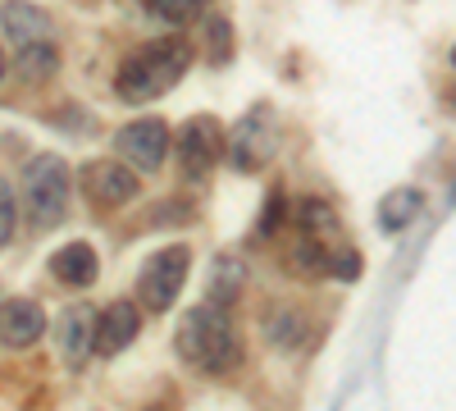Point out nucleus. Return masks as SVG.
Returning a JSON list of instances; mask_svg holds the SVG:
<instances>
[{
    "instance_id": "f257e3e1",
    "label": "nucleus",
    "mask_w": 456,
    "mask_h": 411,
    "mask_svg": "<svg viewBox=\"0 0 456 411\" xmlns=\"http://www.w3.org/2000/svg\"><path fill=\"white\" fill-rule=\"evenodd\" d=\"M178 357L192 366V370H206V375H224L233 370L242 348H238V329L228 320V307H192L178 325Z\"/></svg>"
},
{
    "instance_id": "f03ea898",
    "label": "nucleus",
    "mask_w": 456,
    "mask_h": 411,
    "mask_svg": "<svg viewBox=\"0 0 456 411\" xmlns=\"http://www.w3.org/2000/svg\"><path fill=\"white\" fill-rule=\"evenodd\" d=\"M187 64H192V51H187V42H156V46H142L133 51L124 64H119V78H114V87H119V96L128 105H146V101H156L165 96L183 73Z\"/></svg>"
},
{
    "instance_id": "7ed1b4c3",
    "label": "nucleus",
    "mask_w": 456,
    "mask_h": 411,
    "mask_svg": "<svg viewBox=\"0 0 456 411\" xmlns=\"http://www.w3.org/2000/svg\"><path fill=\"white\" fill-rule=\"evenodd\" d=\"M69 193H73V174L60 156H37L23 165V206H28V219L37 229H55L64 224V210H69Z\"/></svg>"
},
{
    "instance_id": "20e7f679",
    "label": "nucleus",
    "mask_w": 456,
    "mask_h": 411,
    "mask_svg": "<svg viewBox=\"0 0 456 411\" xmlns=\"http://www.w3.org/2000/svg\"><path fill=\"white\" fill-rule=\"evenodd\" d=\"M187 270H192V251H187L183 242H178V247H160L156 256H146V266H142V275H137V302H142L151 316L169 311L174 297L183 292Z\"/></svg>"
},
{
    "instance_id": "39448f33",
    "label": "nucleus",
    "mask_w": 456,
    "mask_h": 411,
    "mask_svg": "<svg viewBox=\"0 0 456 411\" xmlns=\"http://www.w3.org/2000/svg\"><path fill=\"white\" fill-rule=\"evenodd\" d=\"M274 146H279V124H274L270 110L260 105L233 128V137L224 142V152H228V165H233L238 174H256V169L270 165Z\"/></svg>"
},
{
    "instance_id": "423d86ee",
    "label": "nucleus",
    "mask_w": 456,
    "mask_h": 411,
    "mask_svg": "<svg viewBox=\"0 0 456 411\" xmlns=\"http://www.w3.org/2000/svg\"><path fill=\"white\" fill-rule=\"evenodd\" d=\"M224 156V128L215 115H197V119H187L183 137H178V169L187 183H206L210 169L219 165Z\"/></svg>"
},
{
    "instance_id": "0eeeda50",
    "label": "nucleus",
    "mask_w": 456,
    "mask_h": 411,
    "mask_svg": "<svg viewBox=\"0 0 456 411\" xmlns=\"http://www.w3.org/2000/svg\"><path fill=\"white\" fill-rule=\"evenodd\" d=\"M114 152L124 156V165H133L142 174H156L165 165V156H169V128H165V119L151 115V119L124 124L119 137H114Z\"/></svg>"
},
{
    "instance_id": "6e6552de",
    "label": "nucleus",
    "mask_w": 456,
    "mask_h": 411,
    "mask_svg": "<svg viewBox=\"0 0 456 411\" xmlns=\"http://www.w3.org/2000/svg\"><path fill=\"white\" fill-rule=\"evenodd\" d=\"M83 188H87V197L96 201V206H128L137 193H142V178H137V169L133 165H124V160H92L87 169H83Z\"/></svg>"
},
{
    "instance_id": "1a4fd4ad",
    "label": "nucleus",
    "mask_w": 456,
    "mask_h": 411,
    "mask_svg": "<svg viewBox=\"0 0 456 411\" xmlns=\"http://www.w3.org/2000/svg\"><path fill=\"white\" fill-rule=\"evenodd\" d=\"M137 329H142V316H137L133 302H110V307L92 320V352L119 357V352L137 339Z\"/></svg>"
},
{
    "instance_id": "9d476101",
    "label": "nucleus",
    "mask_w": 456,
    "mask_h": 411,
    "mask_svg": "<svg viewBox=\"0 0 456 411\" xmlns=\"http://www.w3.org/2000/svg\"><path fill=\"white\" fill-rule=\"evenodd\" d=\"M42 333H46V311L32 297L0 302V348H32Z\"/></svg>"
},
{
    "instance_id": "9b49d317",
    "label": "nucleus",
    "mask_w": 456,
    "mask_h": 411,
    "mask_svg": "<svg viewBox=\"0 0 456 411\" xmlns=\"http://www.w3.org/2000/svg\"><path fill=\"white\" fill-rule=\"evenodd\" d=\"M0 28L14 46H32V42H51V19L46 10L28 5V0H10L5 10H0Z\"/></svg>"
},
{
    "instance_id": "f8f14e48",
    "label": "nucleus",
    "mask_w": 456,
    "mask_h": 411,
    "mask_svg": "<svg viewBox=\"0 0 456 411\" xmlns=\"http://www.w3.org/2000/svg\"><path fill=\"white\" fill-rule=\"evenodd\" d=\"M96 251L87 242H64L55 256H51V275L69 288H92L96 284Z\"/></svg>"
},
{
    "instance_id": "ddd939ff",
    "label": "nucleus",
    "mask_w": 456,
    "mask_h": 411,
    "mask_svg": "<svg viewBox=\"0 0 456 411\" xmlns=\"http://www.w3.org/2000/svg\"><path fill=\"white\" fill-rule=\"evenodd\" d=\"M92 320L96 316L87 307H73V311L60 316V352H64L69 366H83L87 361V352H92Z\"/></svg>"
},
{
    "instance_id": "4468645a",
    "label": "nucleus",
    "mask_w": 456,
    "mask_h": 411,
    "mask_svg": "<svg viewBox=\"0 0 456 411\" xmlns=\"http://www.w3.org/2000/svg\"><path fill=\"white\" fill-rule=\"evenodd\" d=\"M242 284H247L242 260H238V256H219L215 266H210V288H206V297H210L215 307H233L238 297H242Z\"/></svg>"
},
{
    "instance_id": "2eb2a0df",
    "label": "nucleus",
    "mask_w": 456,
    "mask_h": 411,
    "mask_svg": "<svg viewBox=\"0 0 456 411\" xmlns=\"http://www.w3.org/2000/svg\"><path fill=\"white\" fill-rule=\"evenodd\" d=\"M420 206H425L420 188H393L384 201H379V229H384V234H402L406 224L420 215Z\"/></svg>"
},
{
    "instance_id": "dca6fc26",
    "label": "nucleus",
    "mask_w": 456,
    "mask_h": 411,
    "mask_svg": "<svg viewBox=\"0 0 456 411\" xmlns=\"http://www.w3.org/2000/svg\"><path fill=\"white\" fill-rule=\"evenodd\" d=\"M19 73L28 83H42L55 73V46L51 42H32V46H19Z\"/></svg>"
},
{
    "instance_id": "f3484780",
    "label": "nucleus",
    "mask_w": 456,
    "mask_h": 411,
    "mask_svg": "<svg viewBox=\"0 0 456 411\" xmlns=\"http://www.w3.org/2000/svg\"><path fill=\"white\" fill-rule=\"evenodd\" d=\"M201 5H206V0H151V14H156L160 23L183 28V23H192L201 14Z\"/></svg>"
},
{
    "instance_id": "a211bd4d",
    "label": "nucleus",
    "mask_w": 456,
    "mask_h": 411,
    "mask_svg": "<svg viewBox=\"0 0 456 411\" xmlns=\"http://www.w3.org/2000/svg\"><path fill=\"white\" fill-rule=\"evenodd\" d=\"M14 224H19V201H14V193H10V183L0 178V247L14 238Z\"/></svg>"
},
{
    "instance_id": "6ab92c4d",
    "label": "nucleus",
    "mask_w": 456,
    "mask_h": 411,
    "mask_svg": "<svg viewBox=\"0 0 456 411\" xmlns=\"http://www.w3.org/2000/svg\"><path fill=\"white\" fill-rule=\"evenodd\" d=\"M301 224H306V234H333V210H324L320 201H306L301 206Z\"/></svg>"
},
{
    "instance_id": "aec40b11",
    "label": "nucleus",
    "mask_w": 456,
    "mask_h": 411,
    "mask_svg": "<svg viewBox=\"0 0 456 411\" xmlns=\"http://www.w3.org/2000/svg\"><path fill=\"white\" fill-rule=\"evenodd\" d=\"M228 37H233V28H228L224 19H215V23H210V55H215V60L233 55V42H228Z\"/></svg>"
},
{
    "instance_id": "412c9836",
    "label": "nucleus",
    "mask_w": 456,
    "mask_h": 411,
    "mask_svg": "<svg viewBox=\"0 0 456 411\" xmlns=\"http://www.w3.org/2000/svg\"><path fill=\"white\" fill-rule=\"evenodd\" d=\"M329 270L333 275H342V279H356V251H342V256H329Z\"/></svg>"
},
{
    "instance_id": "4be33fe9",
    "label": "nucleus",
    "mask_w": 456,
    "mask_h": 411,
    "mask_svg": "<svg viewBox=\"0 0 456 411\" xmlns=\"http://www.w3.org/2000/svg\"><path fill=\"white\" fill-rule=\"evenodd\" d=\"M0 78H5V55H0Z\"/></svg>"
}]
</instances>
